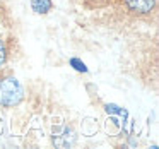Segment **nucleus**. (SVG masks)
I'll use <instances>...</instances> for the list:
<instances>
[{"label":"nucleus","instance_id":"3","mask_svg":"<svg viewBox=\"0 0 159 149\" xmlns=\"http://www.w3.org/2000/svg\"><path fill=\"white\" fill-rule=\"evenodd\" d=\"M31 7L36 14H48L53 9L52 0H31Z\"/></svg>","mask_w":159,"mask_h":149},{"label":"nucleus","instance_id":"4","mask_svg":"<svg viewBox=\"0 0 159 149\" xmlns=\"http://www.w3.org/2000/svg\"><path fill=\"white\" fill-rule=\"evenodd\" d=\"M9 53H11V48H9V43L5 41L4 38H0V69L5 67L9 60Z\"/></svg>","mask_w":159,"mask_h":149},{"label":"nucleus","instance_id":"2","mask_svg":"<svg viewBox=\"0 0 159 149\" xmlns=\"http://www.w3.org/2000/svg\"><path fill=\"white\" fill-rule=\"evenodd\" d=\"M118 2H120L121 11H125L128 17L134 19L151 17V14L156 12V5H157V0H118Z\"/></svg>","mask_w":159,"mask_h":149},{"label":"nucleus","instance_id":"1","mask_svg":"<svg viewBox=\"0 0 159 149\" xmlns=\"http://www.w3.org/2000/svg\"><path fill=\"white\" fill-rule=\"evenodd\" d=\"M24 89L11 69H0V108H14L22 103Z\"/></svg>","mask_w":159,"mask_h":149},{"label":"nucleus","instance_id":"5","mask_svg":"<svg viewBox=\"0 0 159 149\" xmlns=\"http://www.w3.org/2000/svg\"><path fill=\"white\" fill-rule=\"evenodd\" d=\"M0 14H2V12H0Z\"/></svg>","mask_w":159,"mask_h":149}]
</instances>
